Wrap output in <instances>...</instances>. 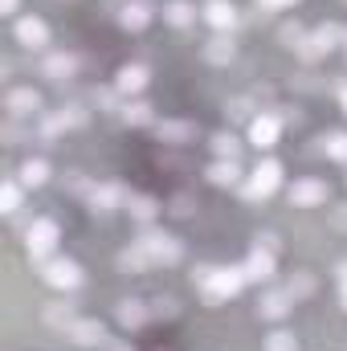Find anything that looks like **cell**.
I'll return each mask as SVG.
<instances>
[{
	"mask_svg": "<svg viewBox=\"0 0 347 351\" xmlns=\"http://www.w3.org/2000/svg\"><path fill=\"white\" fill-rule=\"evenodd\" d=\"M139 245L147 250L152 265H176L180 258H184V245L176 241L172 233H164V229H147V233L139 237Z\"/></svg>",
	"mask_w": 347,
	"mask_h": 351,
	"instance_id": "obj_3",
	"label": "cell"
},
{
	"mask_svg": "<svg viewBox=\"0 0 347 351\" xmlns=\"http://www.w3.org/2000/svg\"><path fill=\"white\" fill-rule=\"evenodd\" d=\"M200 16H204V21H208V25H213L217 33H229V29L237 25V8H233L229 0H208Z\"/></svg>",
	"mask_w": 347,
	"mask_h": 351,
	"instance_id": "obj_13",
	"label": "cell"
},
{
	"mask_svg": "<svg viewBox=\"0 0 347 351\" xmlns=\"http://www.w3.org/2000/svg\"><path fill=\"white\" fill-rule=\"evenodd\" d=\"M127 196H123V188L119 184H102V188H90V204H94V213H110V208H119Z\"/></svg>",
	"mask_w": 347,
	"mask_h": 351,
	"instance_id": "obj_16",
	"label": "cell"
},
{
	"mask_svg": "<svg viewBox=\"0 0 347 351\" xmlns=\"http://www.w3.org/2000/svg\"><path fill=\"white\" fill-rule=\"evenodd\" d=\"M246 282H250V278H246L241 265H204V269L196 274V286H200L204 302H229V298L241 294Z\"/></svg>",
	"mask_w": 347,
	"mask_h": 351,
	"instance_id": "obj_1",
	"label": "cell"
},
{
	"mask_svg": "<svg viewBox=\"0 0 347 351\" xmlns=\"http://www.w3.org/2000/svg\"><path fill=\"white\" fill-rule=\"evenodd\" d=\"M290 306H294V294L290 290H265L261 302H258V315L261 319H286Z\"/></svg>",
	"mask_w": 347,
	"mask_h": 351,
	"instance_id": "obj_12",
	"label": "cell"
},
{
	"mask_svg": "<svg viewBox=\"0 0 347 351\" xmlns=\"http://www.w3.org/2000/svg\"><path fill=\"white\" fill-rule=\"evenodd\" d=\"M127 213H135L139 221H152V217H156V200H152V196H131V200H127Z\"/></svg>",
	"mask_w": 347,
	"mask_h": 351,
	"instance_id": "obj_29",
	"label": "cell"
},
{
	"mask_svg": "<svg viewBox=\"0 0 347 351\" xmlns=\"http://www.w3.org/2000/svg\"><path fill=\"white\" fill-rule=\"evenodd\" d=\"M282 135V119L278 114H254L250 119V143L254 147H274Z\"/></svg>",
	"mask_w": 347,
	"mask_h": 351,
	"instance_id": "obj_8",
	"label": "cell"
},
{
	"mask_svg": "<svg viewBox=\"0 0 347 351\" xmlns=\"http://www.w3.org/2000/svg\"><path fill=\"white\" fill-rule=\"evenodd\" d=\"M265 351H298V343H294V335H286V331H274V335L265 339Z\"/></svg>",
	"mask_w": 347,
	"mask_h": 351,
	"instance_id": "obj_30",
	"label": "cell"
},
{
	"mask_svg": "<svg viewBox=\"0 0 347 351\" xmlns=\"http://www.w3.org/2000/svg\"><path fill=\"white\" fill-rule=\"evenodd\" d=\"M115 351H131V348H115Z\"/></svg>",
	"mask_w": 347,
	"mask_h": 351,
	"instance_id": "obj_37",
	"label": "cell"
},
{
	"mask_svg": "<svg viewBox=\"0 0 347 351\" xmlns=\"http://www.w3.org/2000/svg\"><path fill=\"white\" fill-rule=\"evenodd\" d=\"M45 180H49V164L45 160H25L21 164V184L25 188H41Z\"/></svg>",
	"mask_w": 347,
	"mask_h": 351,
	"instance_id": "obj_22",
	"label": "cell"
},
{
	"mask_svg": "<svg viewBox=\"0 0 347 351\" xmlns=\"http://www.w3.org/2000/svg\"><path fill=\"white\" fill-rule=\"evenodd\" d=\"M237 147H241V143H237V139H233L229 131H221V135H213V152H217L221 160H237Z\"/></svg>",
	"mask_w": 347,
	"mask_h": 351,
	"instance_id": "obj_27",
	"label": "cell"
},
{
	"mask_svg": "<svg viewBox=\"0 0 347 351\" xmlns=\"http://www.w3.org/2000/svg\"><path fill=\"white\" fill-rule=\"evenodd\" d=\"M290 4H298V0H258V8H265V12H282Z\"/></svg>",
	"mask_w": 347,
	"mask_h": 351,
	"instance_id": "obj_33",
	"label": "cell"
},
{
	"mask_svg": "<svg viewBox=\"0 0 347 351\" xmlns=\"http://www.w3.org/2000/svg\"><path fill=\"white\" fill-rule=\"evenodd\" d=\"M0 12H16V0H0Z\"/></svg>",
	"mask_w": 347,
	"mask_h": 351,
	"instance_id": "obj_35",
	"label": "cell"
},
{
	"mask_svg": "<svg viewBox=\"0 0 347 351\" xmlns=\"http://www.w3.org/2000/svg\"><path fill=\"white\" fill-rule=\"evenodd\" d=\"M16 41H21L25 49H41V45L49 41L45 21H41V16H21V21H16Z\"/></svg>",
	"mask_w": 347,
	"mask_h": 351,
	"instance_id": "obj_10",
	"label": "cell"
},
{
	"mask_svg": "<svg viewBox=\"0 0 347 351\" xmlns=\"http://www.w3.org/2000/svg\"><path fill=\"white\" fill-rule=\"evenodd\" d=\"M164 131V139H184L188 135V127H160Z\"/></svg>",
	"mask_w": 347,
	"mask_h": 351,
	"instance_id": "obj_34",
	"label": "cell"
},
{
	"mask_svg": "<svg viewBox=\"0 0 347 351\" xmlns=\"http://www.w3.org/2000/svg\"><path fill=\"white\" fill-rule=\"evenodd\" d=\"M4 106H8V114L29 119V114H37V110H41V94H37L33 86H21V90H12V94H8V102H4Z\"/></svg>",
	"mask_w": 347,
	"mask_h": 351,
	"instance_id": "obj_14",
	"label": "cell"
},
{
	"mask_svg": "<svg viewBox=\"0 0 347 351\" xmlns=\"http://www.w3.org/2000/svg\"><path fill=\"white\" fill-rule=\"evenodd\" d=\"M164 21L176 25V29H184V25H192V21H196V8H192L188 0H172V4L164 8Z\"/></svg>",
	"mask_w": 347,
	"mask_h": 351,
	"instance_id": "obj_23",
	"label": "cell"
},
{
	"mask_svg": "<svg viewBox=\"0 0 347 351\" xmlns=\"http://www.w3.org/2000/svg\"><path fill=\"white\" fill-rule=\"evenodd\" d=\"M41 278L53 290H78L82 286V269H78V262H70V258H45L41 262Z\"/></svg>",
	"mask_w": 347,
	"mask_h": 351,
	"instance_id": "obj_4",
	"label": "cell"
},
{
	"mask_svg": "<svg viewBox=\"0 0 347 351\" xmlns=\"http://www.w3.org/2000/svg\"><path fill=\"white\" fill-rule=\"evenodd\" d=\"M58 237H62L58 221L41 217V221H33V225L25 229V254H29L33 262H45V258H53V250H58Z\"/></svg>",
	"mask_w": 347,
	"mask_h": 351,
	"instance_id": "obj_2",
	"label": "cell"
},
{
	"mask_svg": "<svg viewBox=\"0 0 347 351\" xmlns=\"http://www.w3.org/2000/svg\"><path fill=\"white\" fill-rule=\"evenodd\" d=\"M282 41H286L290 49H298V45H302V29H298V25H286V29H282Z\"/></svg>",
	"mask_w": 347,
	"mask_h": 351,
	"instance_id": "obj_31",
	"label": "cell"
},
{
	"mask_svg": "<svg viewBox=\"0 0 347 351\" xmlns=\"http://www.w3.org/2000/svg\"><path fill=\"white\" fill-rule=\"evenodd\" d=\"M70 339H74L78 348H102V343H106V327H102L98 319H74Z\"/></svg>",
	"mask_w": 347,
	"mask_h": 351,
	"instance_id": "obj_11",
	"label": "cell"
},
{
	"mask_svg": "<svg viewBox=\"0 0 347 351\" xmlns=\"http://www.w3.org/2000/svg\"><path fill=\"white\" fill-rule=\"evenodd\" d=\"M147 315H152V311H147V302H139V298H123V302H119V323H123V327H131V331H135V327H143V323H147Z\"/></svg>",
	"mask_w": 347,
	"mask_h": 351,
	"instance_id": "obj_18",
	"label": "cell"
},
{
	"mask_svg": "<svg viewBox=\"0 0 347 351\" xmlns=\"http://www.w3.org/2000/svg\"><path fill=\"white\" fill-rule=\"evenodd\" d=\"M274 258H278V254H274V250H265V245H254V254H250V258H246V265H241V269H246V278H250V282H270V278H274Z\"/></svg>",
	"mask_w": 347,
	"mask_h": 351,
	"instance_id": "obj_9",
	"label": "cell"
},
{
	"mask_svg": "<svg viewBox=\"0 0 347 351\" xmlns=\"http://www.w3.org/2000/svg\"><path fill=\"white\" fill-rule=\"evenodd\" d=\"M143 86H147V70H143V66H123V70L115 74V90H119V94H139Z\"/></svg>",
	"mask_w": 347,
	"mask_h": 351,
	"instance_id": "obj_17",
	"label": "cell"
},
{
	"mask_svg": "<svg viewBox=\"0 0 347 351\" xmlns=\"http://www.w3.org/2000/svg\"><path fill=\"white\" fill-rule=\"evenodd\" d=\"M74 66H78V62H74L70 53H53V58H45L41 74H45V78H53V82H62V78H70V74H74Z\"/></svg>",
	"mask_w": 347,
	"mask_h": 351,
	"instance_id": "obj_20",
	"label": "cell"
},
{
	"mask_svg": "<svg viewBox=\"0 0 347 351\" xmlns=\"http://www.w3.org/2000/svg\"><path fill=\"white\" fill-rule=\"evenodd\" d=\"M21 188H25L21 180H4V184H0V208H4L8 217L21 208Z\"/></svg>",
	"mask_w": 347,
	"mask_h": 351,
	"instance_id": "obj_25",
	"label": "cell"
},
{
	"mask_svg": "<svg viewBox=\"0 0 347 351\" xmlns=\"http://www.w3.org/2000/svg\"><path fill=\"white\" fill-rule=\"evenodd\" d=\"M233 53H237V49H233V37H229V33H221V37H213V41L204 45V58H208L213 66H229Z\"/></svg>",
	"mask_w": 347,
	"mask_h": 351,
	"instance_id": "obj_19",
	"label": "cell"
},
{
	"mask_svg": "<svg viewBox=\"0 0 347 351\" xmlns=\"http://www.w3.org/2000/svg\"><path fill=\"white\" fill-rule=\"evenodd\" d=\"M339 106H344V114H347V82L339 86Z\"/></svg>",
	"mask_w": 347,
	"mask_h": 351,
	"instance_id": "obj_36",
	"label": "cell"
},
{
	"mask_svg": "<svg viewBox=\"0 0 347 351\" xmlns=\"http://www.w3.org/2000/svg\"><path fill=\"white\" fill-rule=\"evenodd\" d=\"M339 25H319L311 37H302V45H298V58L302 62H319V58H327L335 45H339Z\"/></svg>",
	"mask_w": 347,
	"mask_h": 351,
	"instance_id": "obj_6",
	"label": "cell"
},
{
	"mask_svg": "<svg viewBox=\"0 0 347 351\" xmlns=\"http://www.w3.org/2000/svg\"><path fill=\"white\" fill-rule=\"evenodd\" d=\"M282 188V164L278 160H261L254 176H250V184H246V196L250 200H265V196H274Z\"/></svg>",
	"mask_w": 347,
	"mask_h": 351,
	"instance_id": "obj_5",
	"label": "cell"
},
{
	"mask_svg": "<svg viewBox=\"0 0 347 351\" xmlns=\"http://www.w3.org/2000/svg\"><path fill=\"white\" fill-rule=\"evenodd\" d=\"M335 282H339V302H344V311H347V262L335 269Z\"/></svg>",
	"mask_w": 347,
	"mask_h": 351,
	"instance_id": "obj_32",
	"label": "cell"
},
{
	"mask_svg": "<svg viewBox=\"0 0 347 351\" xmlns=\"http://www.w3.org/2000/svg\"><path fill=\"white\" fill-rule=\"evenodd\" d=\"M119 265H123V269H131V274H139V269H152V258H147V250L135 241L131 250H123V254H119Z\"/></svg>",
	"mask_w": 347,
	"mask_h": 351,
	"instance_id": "obj_24",
	"label": "cell"
},
{
	"mask_svg": "<svg viewBox=\"0 0 347 351\" xmlns=\"http://www.w3.org/2000/svg\"><path fill=\"white\" fill-rule=\"evenodd\" d=\"M208 180H213L217 188H225V184L233 188V184L241 180V168H237V160H217V164L208 168Z\"/></svg>",
	"mask_w": 347,
	"mask_h": 351,
	"instance_id": "obj_21",
	"label": "cell"
},
{
	"mask_svg": "<svg viewBox=\"0 0 347 351\" xmlns=\"http://www.w3.org/2000/svg\"><path fill=\"white\" fill-rule=\"evenodd\" d=\"M327 196H331V188L315 176H302V180L290 184V204L294 208H319V204H327Z\"/></svg>",
	"mask_w": 347,
	"mask_h": 351,
	"instance_id": "obj_7",
	"label": "cell"
},
{
	"mask_svg": "<svg viewBox=\"0 0 347 351\" xmlns=\"http://www.w3.org/2000/svg\"><path fill=\"white\" fill-rule=\"evenodd\" d=\"M119 25H123V29H131V33H139V29H147V25H152V8H147L143 0H131V4H123Z\"/></svg>",
	"mask_w": 347,
	"mask_h": 351,
	"instance_id": "obj_15",
	"label": "cell"
},
{
	"mask_svg": "<svg viewBox=\"0 0 347 351\" xmlns=\"http://www.w3.org/2000/svg\"><path fill=\"white\" fill-rule=\"evenodd\" d=\"M323 152H327V160H339V164H347V131L327 135V139H323Z\"/></svg>",
	"mask_w": 347,
	"mask_h": 351,
	"instance_id": "obj_26",
	"label": "cell"
},
{
	"mask_svg": "<svg viewBox=\"0 0 347 351\" xmlns=\"http://www.w3.org/2000/svg\"><path fill=\"white\" fill-rule=\"evenodd\" d=\"M123 119L135 123V127H143V123H152V106H147V102H127V106H123Z\"/></svg>",
	"mask_w": 347,
	"mask_h": 351,
	"instance_id": "obj_28",
	"label": "cell"
}]
</instances>
